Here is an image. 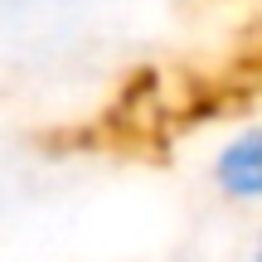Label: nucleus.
Returning <instances> with one entry per match:
<instances>
[{"label":"nucleus","mask_w":262,"mask_h":262,"mask_svg":"<svg viewBox=\"0 0 262 262\" xmlns=\"http://www.w3.org/2000/svg\"><path fill=\"white\" fill-rule=\"evenodd\" d=\"M209 180L233 204H262V117L233 126L209 156Z\"/></svg>","instance_id":"1"},{"label":"nucleus","mask_w":262,"mask_h":262,"mask_svg":"<svg viewBox=\"0 0 262 262\" xmlns=\"http://www.w3.org/2000/svg\"><path fill=\"white\" fill-rule=\"evenodd\" d=\"M248 262H262V238L253 243V253H248Z\"/></svg>","instance_id":"2"}]
</instances>
